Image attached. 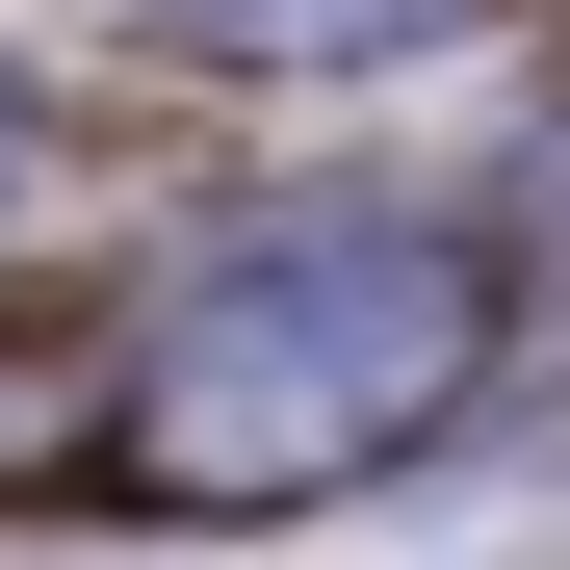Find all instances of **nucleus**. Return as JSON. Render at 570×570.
<instances>
[{"label":"nucleus","mask_w":570,"mask_h":570,"mask_svg":"<svg viewBox=\"0 0 570 570\" xmlns=\"http://www.w3.org/2000/svg\"><path fill=\"white\" fill-rule=\"evenodd\" d=\"M466 363H493L466 234H415V208H285V234H234V259L130 337V441L181 466V493H337V466H390Z\"/></svg>","instance_id":"obj_1"},{"label":"nucleus","mask_w":570,"mask_h":570,"mask_svg":"<svg viewBox=\"0 0 570 570\" xmlns=\"http://www.w3.org/2000/svg\"><path fill=\"white\" fill-rule=\"evenodd\" d=\"M156 27H208V52H415V0H156Z\"/></svg>","instance_id":"obj_2"},{"label":"nucleus","mask_w":570,"mask_h":570,"mask_svg":"<svg viewBox=\"0 0 570 570\" xmlns=\"http://www.w3.org/2000/svg\"><path fill=\"white\" fill-rule=\"evenodd\" d=\"M0 156H27V130H0Z\"/></svg>","instance_id":"obj_3"}]
</instances>
